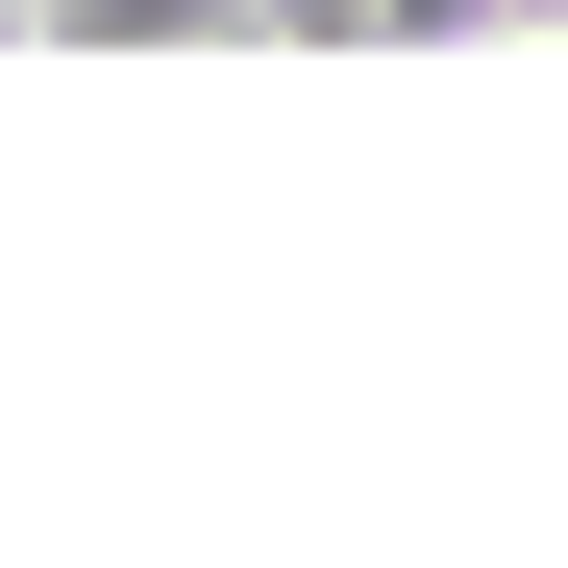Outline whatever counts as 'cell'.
<instances>
[{
    "label": "cell",
    "instance_id": "obj_1",
    "mask_svg": "<svg viewBox=\"0 0 568 568\" xmlns=\"http://www.w3.org/2000/svg\"><path fill=\"white\" fill-rule=\"evenodd\" d=\"M495 26H568V0H247V50H495Z\"/></svg>",
    "mask_w": 568,
    "mask_h": 568
},
{
    "label": "cell",
    "instance_id": "obj_2",
    "mask_svg": "<svg viewBox=\"0 0 568 568\" xmlns=\"http://www.w3.org/2000/svg\"><path fill=\"white\" fill-rule=\"evenodd\" d=\"M26 50H100V0H26Z\"/></svg>",
    "mask_w": 568,
    "mask_h": 568
},
{
    "label": "cell",
    "instance_id": "obj_3",
    "mask_svg": "<svg viewBox=\"0 0 568 568\" xmlns=\"http://www.w3.org/2000/svg\"><path fill=\"white\" fill-rule=\"evenodd\" d=\"M0 50H26V0H0Z\"/></svg>",
    "mask_w": 568,
    "mask_h": 568
}]
</instances>
